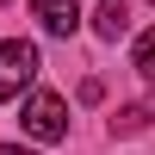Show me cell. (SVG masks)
<instances>
[{
    "mask_svg": "<svg viewBox=\"0 0 155 155\" xmlns=\"http://www.w3.org/2000/svg\"><path fill=\"white\" fill-rule=\"evenodd\" d=\"M37 81V44H25V37H12V44H0V99H12L19 87Z\"/></svg>",
    "mask_w": 155,
    "mask_h": 155,
    "instance_id": "2",
    "label": "cell"
},
{
    "mask_svg": "<svg viewBox=\"0 0 155 155\" xmlns=\"http://www.w3.org/2000/svg\"><path fill=\"white\" fill-rule=\"evenodd\" d=\"M37 25H44L50 37H74L81 6H74V0H37Z\"/></svg>",
    "mask_w": 155,
    "mask_h": 155,
    "instance_id": "3",
    "label": "cell"
},
{
    "mask_svg": "<svg viewBox=\"0 0 155 155\" xmlns=\"http://www.w3.org/2000/svg\"><path fill=\"white\" fill-rule=\"evenodd\" d=\"M149 112H155V106H124L118 118H112V130H124V137H130V130H143V124H149Z\"/></svg>",
    "mask_w": 155,
    "mask_h": 155,
    "instance_id": "5",
    "label": "cell"
},
{
    "mask_svg": "<svg viewBox=\"0 0 155 155\" xmlns=\"http://www.w3.org/2000/svg\"><path fill=\"white\" fill-rule=\"evenodd\" d=\"M0 155H31V149H12V143H6V149H0Z\"/></svg>",
    "mask_w": 155,
    "mask_h": 155,
    "instance_id": "7",
    "label": "cell"
},
{
    "mask_svg": "<svg viewBox=\"0 0 155 155\" xmlns=\"http://www.w3.org/2000/svg\"><path fill=\"white\" fill-rule=\"evenodd\" d=\"M137 74H149V81H155V31H143V37H137Z\"/></svg>",
    "mask_w": 155,
    "mask_h": 155,
    "instance_id": "6",
    "label": "cell"
},
{
    "mask_svg": "<svg viewBox=\"0 0 155 155\" xmlns=\"http://www.w3.org/2000/svg\"><path fill=\"white\" fill-rule=\"evenodd\" d=\"M93 31L106 37V44H118V37L130 31V6H124V0H99V12H93Z\"/></svg>",
    "mask_w": 155,
    "mask_h": 155,
    "instance_id": "4",
    "label": "cell"
},
{
    "mask_svg": "<svg viewBox=\"0 0 155 155\" xmlns=\"http://www.w3.org/2000/svg\"><path fill=\"white\" fill-rule=\"evenodd\" d=\"M19 124L37 137V143H62V137H68V106H62L56 93H31L19 106Z\"/></svg>",
    "mask_w": 155,
    "mask_h": 155,
    "instance_id": "1",
    "label": "cell"
}]
</instances>
